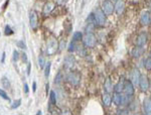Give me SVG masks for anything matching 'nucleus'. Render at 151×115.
Here are the masks:
<instances>
[{
    "mask_svg": "<svg viewBox=\"0 0 151 115\" xmlns=\"http://www.w3.org/2000/svg\"><path fill=\"white\" fill-rule=\"evenodd\" d=\"M50 104H52V105H55V103H57V96H55V91H52V92H50Z\"/></svg>",
    "mask_w": 151,
    "mask_h": 115,
    "instance_id": "nucleus-23",
    "label": "nucleus"
},
{
    "mask_svg": "<svg viewBox=\"0 0 151 115\" xmlns=\"http://www.w3.org/2000/svg\"><path fill=\"white\" fill-rule=\"evenodd\" d=\"M94 28V23H88L87 27H86V33H92Z\"/></svg>",
    "mask_w": 151,
    "mask_h": 115,
    "instance_id": "nucleus-31",
    "label": "nucleus"
},
{
    "mask_svg": "<svg viewBox=\"0 0 151 115\" xmlns=\"http://www.w3.org/2000/svg\"><path fill=\"white\" fill-rule=\"evenodd\" d=\"M73 38H74V41H81L83 40V35L82 33H80V31H77V33H74V36H73Z\"/></svg>",
    "mask_w": 151,
    "mask_h": 115,
    "instance_id": "nucleus-25",
    "label": "nucleus"
},
{
    "mask_svg": "<svg viewBox=\"0 0 151 115\" xmlns=\"http://www.w3.org/2000/svg\"><path fill=\"white\" fill-rule=\"evenodd\" d=\"M124 84H125V77L122 76V77L120 78V80L118 81V83H117L115 86H114V91L119 92V93H123Z\"/></svg>",
    "mask_w": 151,
    "mask_h": 115,
    "instance_id": "nucleus-17",
    "label": "nucleus"
},
{
    "mask_svg": "<svg viewBox=\"0 0 151 115\" xmlns=\"http://www.w3.org/2000/svg\"><path fill=\"white\" fill-rule=\"evenodd\" d=\"M68 81L70 82V85L73 86H78L81 82V75L77 72H70L67 77Z\"/></svg>",
    "mask_w": 151,
    "mask_h": 115,
    "instance_id": "nucleus-5",
    "label": "nucleus"
},
{
    "mask_svg": "<svg viewBox=\"0 0 151 115\" xmlns=\"http://www.w3.org/2000/svg\"><path fill=\"white\" fill-rule=\"evenodd\" d=\"M149 89H150V91H151V83H150V86H149Z\"/></svg>",
    "mask_w": 151,
    "mask_h": 115,
    "instance_id": "nucleus-44",
    "label": "nucleus"
},
{
    "mask_svg": "<svg viewBox=\"0 0 151 115\" xmlns=\"http://www.w3.org/2000/svg\"><path fill=\"white\" fill-rule=\"evenodd\" d=\"M83 43H84V46H87V48H94L96 46L97 38L93 33H88L83 38Z\"/></svg>",
    "mask_w": 151,
    "mask_h": 115,
    "instance_id": "nucleus-2",
    "label": "nucleus"
},
{
    "mask_svg": "<svg viewBox=\"0 0 151 115\" xmlns=\"http://www.w3.org/2000/svg\"><path fill=\"white\" fill-rule=\"evenodd\" d=\"M24 92H25V94H28V85L26 84H24Z\"/></svg>",
    "mask_w": 151,
    "mask_h": 115,
    "instance_id": "nucleus-38",
    "label": "nucleus"
},
{
    "mask_svg": "<svg viewBox=\"0 0 151 115\" xmlns=\"http://www.w3.org/2000/svg\"><path fill=\"white\" fill-rule=\"evenodd\" d=\"M141 77V73L137 68H133L130 73V81L133 83L134 86H138L139 84V80Z\"/></svg>",
    "mask_w": 151,
    "mask_h": 115,
    "instance_id": "nucleus-7",
    "label": "nucleus"
},
{
    "mask_svg": "<svg viewBox=\"0 0 151 115\" xmlns=\"http://www.w3.org/2000/svg\"><path fill=\"white\" fill-rule=\"evenodd\" d=\"M147 41H148L147 33L142 31V33H140L139 35H137V38H136V46H144L146 43H147Z\"/></svg>",
    "mask_w": 151,
    "mask_h": 115,
    "instance_id": "nucleus-12",
    "label": "nucleus"
},
{
    "mask_svg": "<svg viewBox=\"0 0 151 115\" xmlns=\"http://www.w3.org/2000/svg\"><path fill=\"white\" fill-rule=\"evenodd\" d=\"M144 53V48L143 46H136L135 48H133V50L131 51V55H132L133 58H140L141 56Z\"/></svg>",
    "mask_w": 151,
    "mask_h": 115,
    "instance_id": "nucleus-16",
    "label": "nucleus"
},
{
    "mask_svg": "<svg viewBox=\"0 0 151 115\" xmlns=\"http://www.w3.org/2000/svg\"><path fill=\"white\" fill-rule=\"evenodd\" d=\"M32 90H33V92H35V91H36V83H35V82H33V86H32Z\"/></svg>",
    "mask_w": 151,
    "mask_h": 115,
    "instance_id": "nucleus-42",
    "label": "nucleus"
},
{
    "mask_svg": "<svg viewBox=\"0 0 151 115\" xmlns=\"http://www.w3.org/2000/svg\"><path fill=\"white\" fill-rule=\"evenodd\" d=\"M113 102L114 104L116 105L117 107L122 106V100H123V93H119V92H115L113 94Z\"/></svg>",
    "mask_w": 151,
    "mask_h": 115,
    "instance_id": "nucleus-14",
    "label": "nucleus"
},
{
    "mask_svg": "<svg viewBox=\"0 0 151 115\" xmlns=\"http://www.w3.org/2000/svg\"><path fill=\"white\" fill-rule=\"evenodd\" d=\"M20 104H21V99H18L17 101H15V102H13L11 105V109H16V108H18L19 106H20Z\"/></svg>",
    "mask_w": 151,
    "mask_h": 115,
    "instance_id": "nucleus-29",
    "label": "nucleus"
},
{
    "mask_svg": "<svg viewBox=\"0 0 151 115\" xmlns=\"http://www.w3.org/2000/svg\"><path fill=\"white\" fill-rule=\"evenodd\" d=\"M1 84L3 88H5V89H9L10 88V82H9V80L7 79V77H3L1 79Z\"/></svg>",
    "mask_w": 151,
    "mask_h": 115,
    "instance_id": "nucleus-21",
    "label": "nucleus"
},
{
    "mask_svg": "<svg viewBox=\"0 0 151 115\" xmlns=\"http://www.w3.org/2000/svg\"><path fill=\"white\" fill-rule=\"evenodd\" d=\"M45 58L42 57V56H40V58H38V65H40V69H45Z\"/></svg>",
    "mask_w": 151,
    "mask_h": 115,
    "instance_id": "nucleus-26",
    "label": "nucleus"
},
{
    "mask_svg": "<svg viewBox=\"0 0 151 115\" xmlns=\"http://www.w3.org/2000/svg\"><path fill=\"white\" fill-rule=\"evenodd\" d=\"M114 1H116V0H114Z\"/></svg>",
    "mask_w": 151,
    "mask_h": 115,
    "instance_id": "nucleus-46",
    "label": "nucleus"
},
{
    "mask_svg": "<svg viewBox=\"0 0 151 115\" xmlns=\"http://www.w3.org/2000/svg\"><path fill=\"white\" fill-rule=\"evenodd\" d=\"M68 50H69V52H74V51L76 50V43H75V41H72V43H70V46H69V48H68Z\"/></svg>",
    "mask_w": 151,
    "mask_h": 115,
    "instance_id": "nucleus-32",
    "label": "nucleus"
},
{
    "mask_svg": "<svg viewBox=\"0 0 151 115\" xmlns=\"http://www.w3.org/2000/svg\"><path fill=\"white\" fill-rule=\"evenodd\" d=\"M5 53H3V54H2V59H1V63L2 64H3L4 63V60H5Z\"/></svg>",
    "mask_w": 151,
    "mask_h": 115,
    "instance_id": "nucleus-39",
    "label": "nucleus"
},
{
    "mask_svg": "<svg viewBox=\"0 0 151 115\" xmlns=\"http://www.w3.org/2000/svg\"><path fill=\"white\" fill-rule=\"evenodd\" d=\"M135 86L133 85V83L130 80H125V84H124V90L123 93L127 95H134L135 92Z\"/></svg>",
    "mask_w": 151,
    "mask_h": 115,
    "instance_id": "nucleus-11",
    "label": "nucleus"
},
{
    "mask_svg": "<svg viewBox=\"0 0 151 115\" xmlns=\"http://www.w3.org/2000/svg\"><path fill=\"white\" fill-rule=\"evenodd\" d=\"M102 11L106 14L107 16L113 14L114 12V4L111 0H104L102 2V7H101Z\"/></svg>",
    "mask_w": 151,
    "mask_h": 115,
    "instance_id": "nucleus-4",
    "label": "nucleus"
},
{
    "mask_svg": "<svg viewBox=\"0 0 151 115\" xmlns=\"http://www.w3.org/2000/svg\"><path fill=\"white\" fill-rule=\"evenodd\" d=\"M0 96H1L2 98H3L4 100H7V101H8V102H10V98H9L8 96H7L6 92L4 91V90L0 89Z\"/></svg>",
    "mask_w": 151,
    "mask_h": 115,
    "instance_id": "nucleus-28",
    "label": "nucleus"
},
{
    "mask_svg": "<svg viewBox=\"0 0 151 115\" xmlns=\"http://www.w3.org/2000/svg\"><path fill=\"white\" fill-rule=\"evenodd\" d=\"M64 80V76H63V73L62 72H58L57 76L55 78V84H60L62 81Z\"/></svg>",
    "mask_w": 151,
    "mask_h": 115,
    "instance_id": "nucleus-22",
    "label": "nucleus"
},
{
    "mask_svg": "<svg viewBox=\"0 0 151 115\" xmlns=\"http://www.w3.org/2000/svg\"><path fill=\"white\" fill-rule=\"evenodd\" d=\"M75 62H76V60L73 56H68V57L65 59V62H64L65 68H67V69L73 68V66L75 65Z\"/></svg>",
    "mask_w": 151,
    "mask_h": 115,
    "instance_id": "nucleus-20",
    "label": "nucleus"
},
{
    "mask_svg": "<svg viewBox=\"0 0 151 115\" xmlns=\"http://www.w3.org/2000/svg\"><path fill=\"white\" fill-rule=\"evenodd\" d=\"M55 4L53 3V2H52V1L47 2V3L45 4V6H43V11H42L43 15L45 16L48 15V14L55 9Z\"/></svg>",
    "mask_w": 151,
    "mask_h": 115,
    "instance_id": "nucleus-15",
    "label": "nucleus"
},
{
    "mask_svg": "<svg viewBox=\"0 0 151 115\" xmlns=\"http://www.w3.org/2000/svg\"><path fill=\"white\" fill-rule=\"evenodd\" d=\"M50 66H52V63H50V62L47 63V66H45V76L47 78L48 77V75H50Z\"/></svg>",
    "mask_w": 151,
    "mask_h": 115,
    "instance_id": "nucleus-27",
    "label": "nucleus"
},
{
    "mask_svg": "<svg viewBox=\"0 0 151 115\" xmlns=\"http://www.w3.org/2000/svg\"><path fill=\"white\" fill-rule=\"evenodd\" d=\"M22 60L24 61V62H27V57H26L25 54H23L22 55Z\"/></svg>",
    "mask_w": 151,
    "mask_h": 115,
    "instance_id": "nucleus-41",
    "label": "nucleus"
},
{
    "mask_svg": "<svg viewBox=\"0 0 151 115\" xmlns=\"http://www.w3.org/2000/svg\"><path fill=\"white\" fill-rule=\"evenodd\" d=\"M65 46V41H60V45H58V50L63 51V50H64Z\"/></svg>",
    "mask_w": 151,
    "mask_h": 115,
    "instance_id": "nucleus-34",
    "label": "nucleus"
},
{
    "mask_svg": "<svg viewBox=\"0 0 151 115\" xmlns=\"http://www.w3.org/2000/svg\"><path fill=\"white\" fill-rule=\"evenodd\" d=\"M19 59V54L18 52H16V51H14L13 52V62H16Z\"/></svg>",
    "mask_w": 151,
    "mask_h": 115,
    "instance_id": "nucleus-35",
    "label": "nucleus"
},
{
    "mask_svg": "<svg viewBox=\"0 0 151 115\" xmlns=\"http://www.w3.org/2000/svg\"><path fill=\"white\" fill-rule=\"evenodd\" d=\"M94 21L98 26H105L107 22V15L102 11L101 8H97L94 12Z\"/></svg>",
    "mask_w": 151,
    "mask_h": 115,
    "instance_id": "nucleus-1",
    "label": "nucleus"
},
{
    "mask_svg": "<svg viewBox=\"0 0 151 115\" xmlns=\"http://www.w3.org/2000/svg\"><path fill=\"white\" fill-rule=\"evenodd\" d=\"M5 35H13V30L11 29L10 26H8V25H6V26H5Z\"/></svg>",
    "mask_w": 151,
    "mask_h": 115,
    "instance_id": "nucleus-30",
    "label": "nucleus"
},
{
    "mask_svg": "<svg viewBox=\"0 0 151 115\" xmlns=\"http://www.w3.org/2000/svg\"><path fill=\"white\" fill-rule=\"evenodd\" d=\"M104 90H105V92H108V93L113 92L114 87H113V84H112V81H111L110 77H108L106 79V81H105V83H104Z\"/></svg>",
    "mask_w": 151,
    "mask_h": 115,
    "instance_id": "nucleus-19",
    "label": "nucleus"
},
{
    "mask_svg": "<svg viewBox=\"0 0 151 115\" xmlns=\"http://www.w3.org/2000/svg\"><path fill=\"white\" fill-rule=\"evenodd\" d=\"M17 46H18L20 48H25V43H24V41H17Z\"/></svg>",
    "mask_w": 151,
    "mask_h": 115,
    "instance_id": "nucleus-36",
    "label": "nucleus"
},
{
    "mask_svg": "<svg viewBox=\"0 0 151 115\" xmlns=\"http://www.w3.org/2000/svg\"><path fill=\"white\" fill-rule=\"evenodd\" d=\"M125 1L124 0H116V3L114 4V11L116 12L118 15H121V14L124 13L125 11Z\"/></svg>",
    "mask_w": 151,
    "mask_h": 115,
    "instance_id": "nucleus-10",
    "label": "nucleus"
},
{
    "mask_svg": "<svg viewBox=\"0 0 151 115\" xmlns=\"http://www.w3.org/2000/svg\"><path fill=\"white\" fill-rule=\"evenodd\" d=\"M144 68H145L146 70L151 71V57L147 58L144 61Z\"/></svg>",
    "mask_w": 151,
    "mask_h": 115,
    "instance_id": "nucleus-24",
    "label": "nucleus"
},
{
    "mask_svg": "<svg viewBox=\"0 0 151 115\" xmlns=\"http://www.w3.org/2000/svg\"><path fill=\"white\" fill-rule=\"evenodd\" d=\"M139 86L140 90L142 92H146L148 89H149V86H150V82H149V79L146 75H141L140 77V80H139Z\"/></svg>",
    "mask_w": 151,
    "mask_h": 115,
    "instance_id": "nucleus-6",
    "label": "nucleus"
},
{
    "mask_svg": "<svg viewBox=\"0 0 151 115\" xmlns=\"http://www.w3.org/2000/svg\"><path fill=\"white\" fill-rule=\"evenodd\" d=\"M29 23H30V27L33 30H36L38 26V16L37 13L35 10H31L29 12Z\"/></svg>",
    "mask_w": 151,
    "mask_h": 115,
    "instance_id": "nucleus-8",
    "label": "nucleus"
},
{
    "mask_svg": "<svg viewBox=\"0 0 151 115\" xmlns=\"http://www.w3.org/2000/svg\"><path fill=\"white\" fill-rule=\"evenodd\" d=\"M36 114L40 115V114H42V113H41V111H37V113H36Z\"/></svg>",
    "mask_w": 151,
    "mask_h": 115,
    "instance_id": "nucleus-43",
    "label": "nucleus"
},
{
    "mask_svg": "<svg viewBox=\"0 0 151 115\" xmlns=\"http://www.w3.org/2000/svg\"><path fill=\"white\" fill-rule=\"evenodd\" d=\"M58 48V43L55 38H50L47 40V54L48 56H52L57 53Z\"/></svg>",
    "mask_w": 151,
    "mask_h": 115,
    "instance_id": "nucleus-3",
    "label": "nucleus"
},
{
    "mask_svg": "<svg viewBox=\"0 0 151 115\" xmlns=\"http://www.w3.org/2000/svg\"><path fill=\"white\" fill-rule=\"evenodd\" d=\"M102 101H103V104L106 107L111 106L112 103V96H111V93L108 92H105L103 94V97H102Z\"/></svg>",
    "mask_w": 151,
    "mask_h": 115,
    "instance_id": "nucleus-18",
    "label": "nucleus"
},
{
    "mask_svg": "<svg viewBox=\"0 0 151 115\" xmlns=\"http://www.w3.org/2000/svg\"><path fill=\"white\" fill-rule=\"evenodd\" d=\"M140 23L143 26H147L151 23V13L150 11L145 10L141 13L140 16Z\"/></svg>",
    "mask_w": 151,
    "mask_h": 115,
    "instance_id": "nucleus-9",
    "label": "nucleus"
},
{
    "mask_svg": "<svg viewBox=\"0 0 151 115\" xmlns=\"http://www.w3.org/2000/svg\"><path fill=\"white\" fill-rule=\"evenodd\" d=\"M150 57H151V48H150Z\"/></svg>",
    "mask_w": 151,
    "mask_h": 115,
    "instance_id": "nucleus-45",
    "label": "nucleus"
},
{
    "mask_svg": "<svg viewBox=\"0 0 151 115\" xmlns=\"http://www.w3.org/2000/svg\"><path fill=\"white\" fill-rule=\"evenodd\" d=\"M116 113L117 114H128L129 111H128V110H125V109H118Z\"/></svg>",
    "mask_w": 151,
    "mask_h": 115,
    "instance_id": "nucleus-33",
    "label": "nucleus"
},
{
    "mask_svg": "<svg viewBox=\"0 0 151 115\" xmlns=\"http://www.w3.org/2000/svg\"><path fill=\"white\" fill-rule=\"evenodd\" d=\"M30 74V64H27V75Z\"/></svg>",
    "mask_w": 151,
    "mask_h": 115,
    "instance_id": "nucleus-40",
    "label": "nucleus"
},
{
    "mask_svg": "<svg viewBox=\"0 0 151 115\" xmlns=\"http://www.w3.org/2000/svg\"><path fill=\"white\" fill-rule=\"evenodd\" d=\"M68 1H69V0H57V3L60 4V5H63V4L67 3Z\"/></svg>",
    "mask_w": 151,
    "mask_h": 115,
    "instance_id": "nucleus-37",
    "label": "nucleus"
},
{
    "mask_svg": "<svg viewBox=\"0 0 151 115\" xmlns=\"http://www.w3.org/2000/svg\"><path fill=\"white\" fill-rule=\"evenodd\" d=\"M143 112L146 115H151V98L146 97L143 101Z\"/></svg>",
    "mask_w": 151,
    "mask_h": 115,
    "instance_id": "nucleus-13",
    "label": "nucleus"
}]
</instances>
